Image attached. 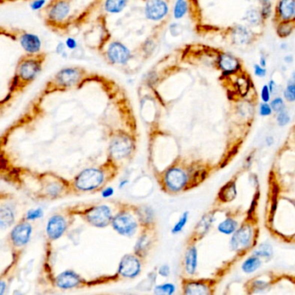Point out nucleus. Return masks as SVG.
Returning <instances> with one entry per match:
<instances>
[{"label": "nucleus", "mask_w": 295, "mask_h": 295, "mask_svg": "<svg viewBox=\"0 0 295 295\" xmlns=\"http://www.w3.org/2000/svg\"><path fill=\"white\" fill-rule=\"evenodd\" d=\"M47 55L44 52L30 55L26 54L20 58L9 85L10 94L22 91L36 80L42 70Z\"/></svg>", "instance_id": "obj_1"}, {"label": "nucleus", "mask_w": 295, "mask_h": 295, "mask_svg": "<svg viewBox=\"0 0 295 295\" xmlns=\"http://www.w3.org/2000/svg\"><path fill=\"white\" fill-rule=\"evenodd\" d=\"M215 33H218L226 44L236 47H248L259 40L262 33L256 32L247 24L219 28L216 27Z\"/></svg>", "instance_id": "obj_2"}, {"label": "nucleus", "mask_w": 295, "mask_h": 295, "mask_svg": "<svg viewBox=\"0 0 295 295\" xmlns=\"http://www.w3.org/2000/svg\"><path fill=\"white\" fill-rule=\"evenodd\" d=\"M219 80L228 94H230L231 98L238 96L244 99L254 88L253 80L245 68L234 73L221 74Z\"/></svg>", "instance_id": "obj_3"}, {"label": "nucleus", "mask_w": 295, "mask_h": 295, "mask_svg": "<svg viewBox=\"0 0 295 295\" xmlns=\"http://www.w3.org/2000/svg\"><path fill=\"white\" fill-rule=\"evenodd\" d=\"M1 34L20 44L26 54L35 55L41 52L42 41L38 36L26 30L18 28H1Z\"/></svg>", "instance_id": "obj_4"}, {"label": "nucleus", "mask_w": 295, "mask_h": 295, "mask_svg": "<svg viewBox=\"0 0 295 295\" xmlns=\"http://www.w3.org/2000/svg\"><path fill=\"white\" fill-rule=\"evenodd\" d=\"M102 55L108 64L116 66L126 65L132 59L131 50L123 42L116 39H111L104 45Z\"/></svg>", "instance_id": "obj_5"}, {"label": "nucleus", "mask_w": 295, "mask_h": 295, "mask_svg": "<svg viewBox=\"0 0 295 295\" xmlns=\"http://www.w3.org/2000/svg\"><path fill=\"white\" fill-rule=\"evenodd\" d=\"M105 180L104 172L97 168L82 170L74 178V184L80 192H91L102 186Z\"/></svg>", "instance_id": "obj_6"}, {"label": "nucleus", "mask_w": 295, "mask_h": 295, "mask_svg": "<svg viewBox=\"0 0 295 295\" xmlns=\"http://www.w3.org/2000/svg\"><path fill=\"white\" fill-rule=\"evenodd\" d=\"M71 10L70 0H52L46 6V20L52 24L66 22Z\"/></svg>", "instance_id": "obj_7"}, {"label": "nucleus", "mask_w": 295, "mask_h": 295, "mask_svg": "<svg viewBox=\"0 0 295 295\" xmlns=\"http://www.w3.org/2000/svg\"><path fill=\"white\" fill-rule=\"evenodd\" d=\"M144 14L152 22L164 20L170 12V0H146L144 1Z\"/></svg>", "instance_id": "obj_8"}, {"label": "nucleus", "mask_w": 295, "mask_h": 295, "mask_svg": "<svg viewBox=\"0 0 295 295\" xmlns=\"http://www.w3.org/2000/svg\"><path fill=\"white\" fill-rule=\"evenodd\" d=\"M244 68V62L240 58L233 55L230 52L219 50L216 70L221 72V74H230Z\"/></svg>", "instance_id": "obj_9"}, {"label": "nucleus", "mask_w": 295, "mask_h": 295, "mask_svg": "<svg viewBox=\"0 0 295 295\" xmlns=\"http://www.w3.org/2000/svg\"><path fill=\"white\" fill-rule=\"evenodd\" d=\"M84 218L92 226L103 228L112 222V212L108 206H96L85 212Z\"/></svg>", "instance_id": "obj_10"}, {"label": "nucleus", "mask_w": 295, "mask_h": 295, "mask_svg": "<svg viewBox=\"0 0 295 295\" xmlns=\"http://www.w3.org/2000/svg\"><path fill=\"white\" fill-rule=\"evenodd\" d=\"M164 184L169 192H178L187 186L188 175L180 167H172L164 174Z\"/></svg>", "instance_id": "obj_11"}, {"label": "nucleus", "mask_w": 295, "mask_h": 295, "mask_svg": "<svg viewBox=\"0 0 295 295\" xmlns=\"http://www.w3.org/2000/svg\"><path fill=\"white\" fill-rule=\"evenodd\" d=\"M112 225L116 232L125 236H131L138 228L136 219L128 212H120L112 219Z\"/></svg>", "instance_id": "obj_12"}, {"label": "nucleus", "mask_w": 295, "mask_h": 295, "mask_svg": "<svg viewBox=\"0 0 295 295\" xmlns=\"http://www.w3.org/2000/svg\"><path fill=\"white\" fill-rule=\"evenodd\" d=\"M134 148L132 138L124 134H117L112 138L110 144V154L116 160H123L128 157Z\"/></svg>", "instance_id": "obj_13"}, {"label": "nucleus", "mask_w": 295, "mask_h": 295, "mask_svg": "<svg viewBox=\"0 0 295 295\" xmlns=\"http://www.w3.org/2000/svg\"><path fill=\"white\" fill-rule=\"evenodd\" d=\"M85 70L82 68L68 67L58 72L54 77L55 84L64 88H71L76 85L84 77Z\"/></svg>", "instance_id": "obj_14"}, {"label": "nucleus", "mask_w": 295, "mask_h": 295, "mask_svg": "<svg viewBox=\"0 0 295 295\" xmlns=\"http://www.w3.org/2000/svg\"><path fill=\"white\" fill-rule=\"evenodd\" d=\"M295 16V0H277L272 16L273 24L292 20Z\"/></svg>", "instance_id": "obj_15"}, {"label": "nucleus", "mask_w": 295, "mask_h": 295, "mask_svg": "<svg viewBox=\"0 0 295 295\" xmlns=\"http://www.w3.org/2000/svg\"><path fill=\"white\" fill-rule=\"evenodd\" d=\"M140 271L142 263L140 260H138V257L130 254L122 257V260L120 262L118 270L120 276L128 279H134L140 274Z\"/></svg>", "instance_id": "obj_16"}, {"label": "nucleus", "mask_w": 295, "mask_h": 295, "mask_svg": "<svg viewBox=\"0 0 295 295\" xmlns=\"http://www.w3.org/2000/svg\"><path fill=\"white\" fill-rule=\"evenodd\" d=\"M253 228L250 225H244L236 231L231 238L230 246L233 250H245L250 246L253 240Z\"/></svg>", "instance_id": "obj_17"}, {"label": "nucleus", "mask_w": 295, "mask_h": 295, "mask_svg": "<svg viewBox=\"0 0 295 295\" xmlns=\"http://www.w3.org/2000/svg\"><path fill=\"white\" fill-rule=\"evenodd\" d=\"M32 234V227L28 222L16 225L10 232V240L16 247H22L29 242Z\"/></svg>", "instance_id": "obj_18"}, {"label": "nucleus", "mask_w": 295, "mask_h": 295, "mask_svg": "<svg viewBox=\"0 0 295 295\" xmlns=\"http://www.w3.org/2000/svg\"><path fill=\"white\" fill-rule=\"evenodd\" d=\"M67 230V222L61 215H55L48 219L46 226V233L52 240H58Z\"/></svg>", "instance_id": "obj_19"}, {"label": "nucleus", "mask_w": 295, "mask_h": 295, "mask_svg": "<svg viewBox=\"0 0 295 295\" xmlns=\"http://www.w3.org/2000/svg\"><path fill=\"white\" fill-rule=\"evenodd\" d=\"M82 282V280L80 276L72 270H66L56 278V285L61 289L74 288Z\"/></svg>", "instance_id": "obj_20"}, {"label": "nucleus", "mask_w": 295, "mask_h": 295, "mask_svg": "<svg viewBox=\"0 0 295 295\" xmlns=\"http://www.w3.org/2000/svg\"><path fill=\"white\" fill-rule=\"evenodd\" d=\"M212 282L204 280H187L184 282V292L186 294L204 295L212 294Z\"/></svg>", "instance_id": "obj_21"}, {"label": "nucleus", "mask_w": 295, "mask_h": 295, "mask_svg": "<svg viewBox=\"0 0 295 295\" xmlns=\"http://www.w3.org/2000/svg\"><path fill=\"white\" fill-rule=\"evenodd\" d=\"M244 20L246 22V24L251 27L252 29L257 27H262V28L265 27L260 10L257 7H251L247 10L244 15Z\"/></svg>", "instance_id": "obj_22"}, {"label": "nucleus", "mask_w": 295, "mask_h": 295, "mask_svg": "<svg viewBox=\"0 0 295 295\" xmlns=\"http://www.w3.org/2000/svg\"><path fill=\"white\" fill-rule=\"evenodd\" d=\"M198 266V250L195 246H192L186 251L184 257V270L189 276H194Z\"/></svg>", "instance_id": "obj_23"}, {"label": "nucleus", "mask_w": 295, "mask_h": 295, "mask_svg": "<svg viewBox=\"0 0 295 295\" xmlns=\"http://www.w3.org/2000/svg\"><path fill=\"white\" fill-rule=\"evenodd\" d=\"M276 35L280 38H288L295 30V18L292 20L282 21L274 24Z\"/></svg>", "instance_id": "obj_24"}, {"label": "nucleus", "mask_w": 295, "mask_h": 295, "mask_svg": "<svg viewBox=\"0 0 295 295\" xmlns=\"http://www.w3.org/2000/svg\"><path fill=\"white\" fill-rule=\"evenodd\" d=\"M129 0H104L103 10L108 14H118L125 9Z\"/></svg>", "instance_id": "obj_25"}, {"label": "nucleus", "mask_w": 295, "mask_h": 295, "mask_svg": "<svg viewBox=\"0 0 295 295\" xmlns=\"http://www.w3.org/2000/svg\"><path fill=\"white\" fill-rule=\"evenodd\" d=\"M15 221V214L9 206H2L0 210V224L2 228L10 227Z\"/></svg>", "instance_id": "obj_26"}, {"label": "nucleus", "mask_w": 295, "mask_h": 295, "mask_svg": "<svg viewBox=\"0 0 295 295\" xmlns=\"http://www.w3.org/2000/svg\"><path fill=\"white\" fill-rule=\"evenodd\" d=\"M259 3H260L259 10H260V15L262 18L264 24L266 26L268 21L273 16V3L271 0H259Z\"/></svg>", "instance_id": "obj_27"}, {"label": "nucleus", "mask_w": 295, "mask_h": 295, "mask_svg": "<svg viewBox=\"0 0 295 295\" xmlns=\"http://www.w3.org/2000/svg\"><path fill=\"white\" fill-rule=\"evenodd\" d=\"M262 265V260L259 257L253 256L248 258L242 265V270L244 273L252 274L256 272Z\"/></svg>", "instance_id": "obj_28"}, {"label": "nucleus", "mask_w": 295, "mask_h": 295, "mask_svg": "<svg viewBox=\"0 0 295 295\" xmlns=\"http://www.w3.org/2000/svg\"><path fill=\"white\" fill-rule=\"evenodd\" d=\"M238 222L232 218L225 219L218 225V230L222 234H232L238 230Z\"/></svg>", "instance_id": "obj_29"}, {"label": "nucleus", "mask_w": 295, "mask_h": 295, "mask_svg": "<svg viewBox=\"0 0 295 295\" xmlns=\"http://www.w3.org/2000/svg\"><path fill=\"white\" fill-rule=\"evenodd\" d=\"M188 3L186 0H176L174 7V16L175 20H181L188 12Z\"/></svg>", "instance_id": "obj_30"}, {"label": "nucleus", "mask_w": 295, "mask_h": 295, "mask_svg": "<svg viewBox=\"0 0 295 295\" xmlns=\"http://www.w3.org/2000/svg\"><path fill=\"white\" fill-rule=\"evenodd\" d=\"M212 216L210 215H206L204 218L199 222L198 224L196 225V231L195 232L198 236H202L208 231L210 226L212 224Z\"/></svg>", "instance_id": "obj_31"}, {"label": "nucleus", "mask_w": 295, "mask_h": 295, "mask_svg": "<svg viewBox=\"0 0 295 295\" xmlns=\"http://www.w3.org/2000/svg\"><path fill=\"white\" fill-rule=\"evenodd\" d=\"M254 256L259 257V258H270L273 256V250L270 244H260L259 247L257 248L256 250L254 252Z\"/></svg>", "instance_id": "obj_32"}, {"label": "nucleus", "mask_w": 295, "mask_h": 295, "mask_svg": "<svg viewBox=\"0 0 295 295\" xmlns=\"http://www.w3.org/2000/svg\"><path fill=\"white\" fill-rule=\"evenodd\" d=\"M176 290V286L172 283H164L162 285L157 286L154 289L156 294H172Z\"/></svg>", "instance_id": "obj_33"}, {"label": "nucleus", "mask_w": 295, "mask_h": 295, "mask_svg": "<svg viewBox=\"0 0 295 295\" xmlns=\"http://www.w3.org/2000/svg\"><path fill=\"white\" fill-rule=\"evenodd\" d=\"M189 218V212H184L183 215L181 216L180 220L176 222V224L174 225V228L172 230V234H178L181 231L183 230L184 228L186 227V224Z\"/></svg>", "instance_id": "obj_34"}, {"label": "nucleus", "mask_w": 295, "mask_h": 295, "mask_svg": "<svg viewBox=\"0 0 295 295\" xmlns=\"http://www.w3.org/2000/svg\"><path fill=\"white\" fill-rule=\"evenodd\" d=\"M284 99L288 102H295V82H288L286 87L283 91Z\"/></svg>", "instance_id": "obj_35"}, {"label": "nucleus", "mask_w": 295, "mask_h": 295, "mask_svg": "<svg viewBox=\"0 0 295 295\" xmlns=\"http://www.w3.org/2000/svg\"><path fill=\"white\" fill-rule=\"evenodd\" d=\"M270 105L272 106L274 112H276V114L282 112V111L286 110L285 100H284L282 97H276L274 99L270 102Z\"/></svg>", "instance_id": "obj_36"}, {"label": "nucleus", "mask_w": 295, "mask_h": 295, "mask_svg": "<svg viewBox=\"0 0 295 295\" xmlns=\"http://www.w3.org/2000/svg\"><path fill=\"white\" fill-rule=\"evenodd\" d=\"M276 120L278 125L280 126H284L288 125L290 120H291V117L289 116L288 112L286 110H284L282 112H278L277 114V117H276Z\"/></svg>", "instance_id": "obj_37"}, {"label": "nucleus", "mask_w": 295, "mask_h": 295, "mask_svg": "<svg viewBox=\"0 0 295 295\" xmlns=\"http://www.w3.org/2000/svg\"><path fill=\"white\" fill-rule=\"evenodd\" d=\"M44 216V212L41 208H33L27 212L26 214V220L27 221H33L36 219L41 218Z\"/></svg>", "instance_id": "obj_38"}, {"label": "nucleus", "mask_w": 295, "mask_h": 295, "mask_svg": "<svg viewBox=\"0 0 295 295\" xmlns=\"http://www.w3.org/2000/svg\"><path fill=\"white\" fill-rule=\"evenodd\" d=\"M273 108L270 105V103L268 102H262L260 104V108H259V112H260V116H263V117H266V116H270L273 114Z\"/></svg>", "instance_id": "obj_39"}, {"label": "nucleus", "mask_w": 295, "mask_h": 295, "mask_svg": "<svg viewBox=\"0 0 295 295\" xmlns=\"http://www.w3.org/2000/svg\"><path fill=\"white\" fill-rule=\"evenodd\" d=\"M271 96L272 93L270 91V87L268 84L263 85L260 90V99L262 100V102H271Z\"/></svg>", "instance_id": "obj_40"}, {"label": "nucleus", "mask_w": 295, "mask_h": 295, "mask_svg": "<svg viewBox=\"0 0 295 295\" xmlns=\"http://www.w3.org/2000/svg\"><path fill=\"white\" fill-rule=\"evenodd\" d=\"M236 195V190L234 184H230V186L224 187V198L228 199H233Z\"/></svg>", "instance_id": "obj_41"}, {"label": "nucleus", "mask_w": 295, "mask_h": 295, "mask_svg": "<svg viewBox=\"0 0 295 295\" xmlns=\"http://www.w3.org/2000/svg\"><path fill=\"white\" fill-rule=\"evenodd\" d=\"M183 26L178 22L172 24L170 26V32L172 36H178L183 32Z\"/></svg>", "instance_id": "obj_42"}, {"label": "nucleus", "mask_w": 295, "mask_h": 295, "mask_svg": "<svg viewBox=\"0 0 295 295\" xmlns=\"http://www.w3.org/2000/svg\"><path fill=\"white\" fill-rule=\"evenodd\" d=\"M254 74L256 76L264 78L266 76V68L259 64H256L254 65Z\"/></svg>", "instance_id": "obj_43"}, {"label": "nucleus", "mask_w": 295, "mask_h": 295, "mask_svg": "<svg viewBox=\"0 0 295 295\" xmlns=\"http://www.w3.org/2000/svg\"><path fill=\"white\" fill-rule=\"evenodd\" d=\"M66 48H67V46L65 44V42H58V44L56 45V52L58 55L62 56H64V58H66V56H67Z\"/></svg>", "instance_id": "obj_44"}, {"label": "nucleus", "mask_w": 295, "mask_h": 295, "mask_svg": "<svg viewBox=\"0 0 295 295\" xmlns=\"http://www.w3.org/2000/svg\"><path fill=\"white\" fill-rule=\"evenodd\" d=\"M46 4V0H34L30 3V8L33 10H38L42 9Z\"/></svg>", "instance_id": "obj_45"}, {"label": "nucleus", "mask_w": 295, "mask_h": 295, "mask_svg": "<svg viewBox=\"0 0 295 295\" xmlns=\"http://www.w3.org/2000/svg\"><path fill=\"white\" fill-rule=\"evenodd\" d=\"M65 44L67 46V48H68V50H76L77 46H78L76 40L74 38H70V36L66 39Z\"/></svg>", "instance_id": "obj_46"}, {"label": "nucleus", "mask_w": 295, "mask_h": 295, "mask_svg": "<svg viewBox=\"0 0 295 295\" xmlns=\"http://www.w3.org/2000/svg\"><path fill=\"white\" fill-rule=\"evenodd\" d=\"M158 274L163 277H167L170 274V268L168 265H163L158 270Z\"/></svg>", "instance_id": "obj_47"}, {"label": "nucleus", "mask_w": 295, "mask_h": 295, "mask_svg": "<svg viewBox=\"0 0 295 295\" xmlns=\"http://www.w3.org/2000/svg\"><path fill=\"white\" fill-rule=\"evenodd\" d=\"M268 87H270V91H271V93L272 94H276L277 93V90H278V85L276 84V80H274V79H271L268 82Z\"/></svg>", "instance_id": "obj_48"}, {"label": "nucleus", "mask_w": 295, "mask_h": 295, "mask_svg": "<svg viewBox=\"0 0 295 295\" xmlns=\"http://www.w3.org/2000/svg\"><path fill=\"white\" fill-rule=\"evenodd\" d=\"M114 190L111 188V187H108L106 189L103 190V192H102V196L103 198H108L114 195Z\"/></svg>", "instance_id": "obj_49"}, {"label": "nucleus", "mask_w": 295, "mask_h": 295, "mask_svg": "<svg viewBox=\"0 0 295 295\" xmlns=\"http://www.w3.org/2000/svg\"><path fill=\"white\" fill-rule=\"evenodd\" d=\"M259 64L262 65V67L266 68L268 64V59L265 55H260V60H259Z\"/></svg>", "instance_id": "obj_50"}, {"label": "nucleus", "mask_w": 295, "mask_h": 295, "mask_svg": "<svg viewBox=\"0 0 295 295\" xmlns=\"http://www.w3.org/2000/svg\"><path fill=\"white\" fill-rule=\"evenodd\" d=\"M283 61L286 64H292V62H294V56L292 55L285 56L284 58H283Z\"/></svg>", "instance_id": "obj_51"}, {"label": "nucleus", "mask_w": 295, "mask_h": 295, "mask_svg": "<svg viewBox=\"0 0 295 295\" xmlns=\"http://www.w3.org/2000/svg\"><path fill=\"white\" fill-rule=\"evenodd\" d=\"M288 82H295V70L292 71V74L290 76V78H289Z\"/></svg>", "instance_id": "obj_52"}, {"label": "nucleus", "mask_w": 295, "mask_h": 295, "mask_svg": "<svg viewBox=\"0 0 295 295\" xmlns=\"http://www.w3.org/2000/svg\"><path fill=\"white\" fill-rule=\"evenodd\" d=\"M266 142H268V144H272L274 143V138L271 136H270V137L266 138Z\"/></svg>", "instance_id": "obj_53"}, {"label": "nucleus", "mask_w": 295, "mask_h": 295, "mask_svg": "<svg viewBox=\"0 0 295 295\" xmlns=\"http://www.w3.org/2000/svg\"><path fill=\"white\" fill-rule=\"evenodd\" d=\"M0 288H1V291H0V294H3L4 290V283L2 282L1 283V286H0Z\"/></svg>", "instance_id": "obj_54"}, {"label": "nucleus", "mask_w": 295, "mask_h": 295, "mask_svg": "<svg viewBox=\"0 0 295 295\" xmlns=\"http://www.w3.org/2000/svg\"><path fill=\"white\" fill-rule=\"evenodd\" d=\"M1 1H2V3H4V2H16L18 0H1Z\"/></svg>", "instance_id": "obj_55"}, {"label": "nucleus", "mask_w": 295, "mask_h": 295, "mask_svg": "<svg viewBox=\"0 0 295 295\" xmlns=\"http://www.w3.org/2000/svg\"><path fill=\"white\" fill-rule=\"evenodd\" d=\"M126 183H128V181H124V182H122V183L120 184V188H122L123 186H126Z\"/></svg>", "instance_id": "obj_56"}, {"label": "nucleus", "mask_w": 295, "mask_h": 295, "mask_svg": "<svg viewBox=\"0 0 295 295\" xmlns=\"http://www.w3.org/2000/svg\"><path fill=\"white\" fill-rule=\"evenodd\" d=\"M248 1H250V2H251V1H259V0H248Z\"/></svg>", "instance_id": "obj_57"}, {"label": "nucleus", "mask_w": 295, "mask_h": 295, "mask_svg": "<svg viewBox=\"0 0 295 295\" xmlns=\"http://www.w3.org/2000/svg\"><path fill=\"white\" fill-rule=\"evenodd\" d=\"M142 1H146V0H142Z\"/></svg>", "instance_id": "obj_58"}]
</instances>
